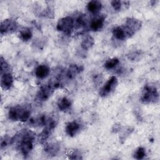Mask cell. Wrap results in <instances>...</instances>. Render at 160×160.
Masks as SVG:
<instances>
[{
  "label": "cell",
  "instance_id": "14",
  "mask_svg": "<svg viewBox=\"0 0 160 160\" xmlns=\"http://www.w3.org/2000/svg\"><path fill=\"white\" fill-rule=\"evenodd\" d=\"M124 24L128 26L133 31L136 32L141 28L142 22L139 19L134 18H128Z\"/></svg>",
  "mask_w": 160,
  "mask_h": 160
},
{
  "label": "cell",
  "instance_id": "25",
  "mask_svg": "<svg viewBox=\"0 0 160 160\" xmlns=\"http://www.w3.org/2000/svg\"><path fill=\"white\" fill-rule=\"evenodd\" d=\"M125 2H124V1H119V0H114V1H111V4L115 11H119L121 9L122 6L125 4Z\"/></svg>",
  "mask_w": 160,
  "mask_h": 160
},
{
  "label": "cell",
  "instance_id": "3",
  "mask_svg": "<svg viewBox=\"0 0 160 160\" xmlns=\"http://www.w3.org/2000/svg\"><path fill=\"white\" fill-rule=\"evenodd\" d=\"M140 100L144 104L157 102L159 100V92L156 86L152 84H146L142 91Z\"/></svg>",
  "mask_w": 160,
  "mask_h": 160
},
{
  "label": "cell",
  "instance_id": "24",
  "mask_svg": "<svg viewBox=\"0 0 160 160\" xmlns=\"http://www.w3.org/2000/svg\"><path fill=\"white\" fill-rule=\"evenodd\" d=\"M146 150L142 147H139L138 148L134 153V158L136 159H142L146 156Z\"/></svg>",
  "mask_w": 160,
  "mask_h": 160
},
{
  "label": "cell",
  "instance_id": "23",
  "mask_svg": "<svg viewBox=\"0 0 160 160\" xmlns=\"http://www.w3.org/2000/svg\"><path fill=\"white\" fill-rule=\"evenodd\" d=\"M11 144H12V138L9 137L8 135H5L1 137V149H3L4 148H6V147Z\"/></svg>",
  "mask_w": 160,
  "mask_h": 160
},
{
  "label": "cell",
  "instance_id": "8",
  "mask_svg": "<svg viewBox=\"0 0 160 160\" xmlns=\"http://www.w3.org/2000/svg\"><path fill=\"white\" fill-rule=\"evenodd\" d=\"M118 79L115 76H111L108 81L104 84L99 91V96L101 97H106L114 91L118 86Z\"/></svg>",
  "mask_w": 160,
  "mask_h": 160
},
{
  "label": "cell",
  "instance_id": "17",
  "mask_svg": "<svg viewBox=\"0 0 160 160\" xmlns=\"http://www.w3.org/2000/svg\"><path fill=\"white\" fill-rule=\"evenodd\" d=\"M48 118L45 114H41L39 116L29 119V124L33 126H44L48 121Z\"/></svg>",
  "mask_w": 160,
  "mask_h": 160
},
{
  "label": "cell",
  "instance_id": "19",
  "mask_svg": "<svg viewBox=\"0 0 160 160\" xmlns=\"http://www.w3.org/2000/svg\"><path fill=\"white\" fill-rule=\"evenodd\" d=\"M71 106V102L66 97L61 98L59 99L58 102V107L59 110L62 111H65L68 110Z\"/></svg>",
  "mask_w": 160,
  "mask_h": 160
},
{
  "label": "cell",
  "instance_id": "20",
  "mask_svg": "<svg viewBox=\"0 0 160 160\" xmlns=\"http://www.w3.org/2000/svg\"><path fill=\"white\" fill-rule=\"evenodd\" d=\"M32 36V31L30 28H24L19 31V38L24 41H28Z\"/></svg>",
  "mask_w": 160,
  "mask_h": 160
},
{
  "label": "cell",
  "instance_id": "22",
  "mask_svg": "<svg viewBox=\"0 0 160 160\" xmlns=\"http://www.w3.org/2000/svg\"><path fill=\"white\" fill-rule=\"evenodd\" d=\"M119 63V60L116 58H113L108 59L105 62L104 66L107 69H111L114 68L116 66H118Z\"/></svg>",
  "mask_w": 160,
  "mask_h": 160
},
{
  "label": "cell",
  "instance_id": "26",
  "mask_svg": "<svg viewBox=\"0 0 160 160\" xmlns=\"http://www.w3.org/2000/svg\"><path fill=\"white\" fill-rule=\"evenodd\" d=\"M68 156H69V158L71 159H82L81 153L79 151H78L77 149L71 151Z\"/></svg>",
  "mask_w": 160,
  "mask_h": 160
},
{
  "label": "cell",
  "instance_id": "5",
  "mask_svg": "<svg viewBox=\"0 0 160 160\" xmlns=\"http://www.w3.org/2000/svg\"><path fill=\"white\" fill-rule=\"evenodd\" d=\"M58 124V120L54 118H49L44 129L39 134L38 140L41 144H44L52 131L55 129Z\"/></svg>",
  "mask_w": 160,
  "mask_h": 160
},
{
  "label": "cell",
  "instance_id": "13",
  "mask_svg": "<svg viewBox=\"0 0 160 160\" xmlns=\"http://www.w3.org/2000/svg\"><path fill=\"white\" fill-rule=\"evenodd\" d=\"M44 150L48 156H54L59 151L60 145L56 142L45 144Z\"/></svg>",
  "mask_w": 160,
  "mask_h": 160
},
{
  "label": "cell",
  "instance_id": "10",
  "mask_svg": "<svg viewBox=\"0 0 160 160\" xmlns=\"http://www.w3.org/2000/svg\"><path fill=\"white\" fill-rule=\"evenodd\" d=\"M82 124L77 120H73L69 122L66 126L65 131L70 137L75 136L82 129Z\"/></svg>",
  "mask_w": 160,
  "mask_h": 160
},
{
  "label": "cell",
  "instance_id": "12",
  "mask_svg": "<svg viewBox=\"0 0 160 160\" xmlns=\"http://www.w3.org/2000/svg\"><path fill=\"white\" fill-rule=\"evenodd\" d=\"M104 16H99L93 19L90 22L89 29L92 31H100L104 26Z\"/></svg>",
  "mask_w": 160,
  "mask_h": 160
},
{
  "label": "cell",
  "instance_id": "11",
  "mask_svg": "<svg viewBox=\"0 0 160 160\" xmlns=\"http://www.w3.org/2000/svg\"><path fill=\"white\" fill-rule=\"evenodd\" d=\"M13 84V77L11 72H5L1 74V86L4 90L11 89Z\"/></svg>",
  "mask_w": 160,
  "mask_h": 160
},
{
  "label": "cell",
  "instance_id": "18",
  "mask_svg": "<svg viewBox=\"0 0 160 160\" xmlns=\"http://www.w3.org/2000/svg\"><path fill=\"white\" fill-rule=\"evenodd\" d=\"M94 39L90 35H86L82 40L81 46L84 50H88L94 44Z\"/></svg>",
  "mask_w": 160,
  "mask_h": 160
},
{
  "label": "cell",
  "instance_id": "15",
  "mask_svg": "<svg viewBox=\"0 0 160 160\" xmlns=\"http://www.w3.org/2000/svg\"><path fill=\"white\" fill-rule=\"evenodd\" d=\"M50 72V69L47 65L42 64L37 67L35 70V75L39 79H44L48 76Z\"/></svg>",
  "mask_w": 160,
  "mask_h": 160
},
{
  "label": "cell",
  "instance_id": "7",
  "mask_svg": "<svg viewBox=\"0 0 160 160\" xmlns=\"http://www.w3.org/2000/svg\"><path fill=\"white\" fill-rule=\"evenodd\" d=\"M18 28V24L13 19H6L1 22L0 33L1 35L11 34L15 32Z\"/></svg>",
  "mask_w": 160,
  "mask_h": 160
},
{
  "label": "cell",
  "instance_id": "9",
  "mask_svg": "<svg viewBox=\"0 0 160 160\" xmlns=\"http://www.w3.org/2000/svg\"><path fill=\"white\" fill-rule=\"evenodd\" d=\"M54 89L48 83L42 86L36 94V99L40 102L47 101L52 95Z\"/></svg>",
  "mask_w": 160,
  "mask_h": 160
},
{
  "label": "cell",
  "instance_id": "1",
  "mask_svg": "<svg viewBox=\"0 0 160 160\" xmlns=\"http://www.w3.org/2000/svg\"><path fill=\"white\" fill-rule=\"evenodd\" d=\"M36 134L27 129H22L12 138V144H15L16 148L20 151L24 158H26L33 148Z\"/></svg>",
  "mask_w": 160,
  "mask_h": 160
},
{
  "label": "cell",
  "instance_id": "21",
  "mask_svg": "<svg viewBox=\"0 0 160 160\" xmlns=\"http://www.w3.org/2000/svg\"><path fill=\"white\" fill-rule=\"evenodd\" d=\"M11 66L10 64L2 58L1 57L0 59V74H2L5 72H11Z\"/></svg>",
  "mask_w": 160,
  "mask_h": 160
},
{
  "label": "cell",
  "instance_id": "2",
  "mask_svg": "<svg viewBox=\"0 0 160 160\" xmlns=\"http://www.w3.org/2000/svg\"><path fill=\"white\" fill-rule=\"evenodd\" d=\"M31 106L30 104H19L11 107L8 112L9 118L14 121L26 122L30 118Z\"/></svg>",
  "mask_w": 160,
  "mask_h": 160
},
{
  "label": "cell",
  "instance_id": "16",
  "mask_svg": "<svg viewBox=\"0 0 160 160\" xmlns=\"http://www.w3.org/2000/svg\"><path fill=\"white\" fill-rule=\"evenodd\" d=\"M102 8V4L101 2L97 0H92L89 1L87 4V9L88 10L92 13V14H97L98 13Z\"/></svg>",
  "mask_w": 160,
  "mask_h": 160
},
{
  "label": "cell",
  "instance_id": "4",
  "mask_svg": "<svg viewBox=\"0 0 160 160\" xmlns=\"http://www.w3.org/2000/svg\"><path fill=\"white\" fill-rule=\"evenodd\" d=\"M112 33L116 39L121 41H124L133 36L136 32L128 26L124 24L114 28L112 31Z\"/></svg>",
  "mask_w": 160,
  "mask_h": 160
},
{
  "label": "cell",
  "instance_id": "6",
  "mask_svg": "<svg viewBox=\"0 0 160 160\" xmlns=\"http://www.w3.org/2000/svg\"><path fill=\"white\" fill-rule=\"evenodd\" d=\"M75 28L74 19L71 16H66L61 18L58 21L56 29L59 31L63 32L65 34H69Z\"/></svg>",
  "mask_w": 160,
  "mask_h": 160
}]
</instances>
